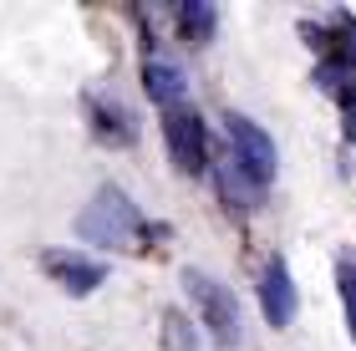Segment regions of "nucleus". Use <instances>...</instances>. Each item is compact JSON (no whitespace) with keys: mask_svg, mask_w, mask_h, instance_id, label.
<instances>
[{"mask_svg":"<svg viewBox=\"0 0 356 351\" xmlns=\"http://www.w3.org/2000/svg\"><path fill=\"white\" fill-rule=\"evenodd\" d=\"M184 285H188V295H193V306H199V316H204V326H209V336H214V346L234 351L239 336H245V316H239L234 291H229L224 280L204 275V270H184Z\"/></svg>","mask_w":356,"mask_h":351,"instance_id":"obj_2","label":"nucleus"},{"mask_svg":"<svg viewBox=\"0 0 356 351\" xmlns=\"http://www.w3.org/2000/svg\"><path fill=\"white\" fill-rule=\"evenodd\" d=\"M224 133H229V142H234V158H239V168L250 173L254 183H270L275 179V163H280V158H275V142H270V133L260 122H250L245 113H224Z\"/></svg>","mask_w":356,"mask_h":351,"instance_id":"obj_4","label":"nucleus"},{"mask_svg":"<svg viewBox=\"0 0 356 351\" xmlns=\"http://www.w3.org/2000/svg\"><path fill=\"white\" fill-rule=\"evenodd\" d=\"M76 234L92 239V245H102V250H138L143 234H148V225H143L138 204L127 199L118 183H102L97 199L76 214Z\"/></svg>","mask_w":356,"mask_h":351,"instance_id":"obj_1","label":"nucleus"},{"mask_svg":"<svg viewBox=\"0 0 356 351\" xmlns=\"http://www.w3.org/2000/svg\"><path fill=\"white\" fill-rule=\"evenodd\" d=\"M173 21L184 26V41H188V46H204V41H214V26H219V15H214V6L184 0V6L173 10Z\"/></svg>","mask_w":356,"mask_h":351,"instance_id":"obj_10","label":"nucleus"},{"mask_svg":"<svg viewBox=\"0 0 356 351\" xmlns=\"http://www.w3.org/2000/svg\"><path fill=\"white\" fill-rule=\"evenodd\" d=\"M163 142H168V158L178 163V173L199 179V173L209 168V127H204V117L193 113V107L163 113Z\"/></svg>","mask_w":356,"mask_h":351,"instance_id":"obj_3","label":"nucleus"},{"mask_svg":"<svg viewBox=\"0 0 356 351\" xmlns=\"http://www.w3.org/2000/svg\"><path fill=\"white\" fill-rule=\"evenodd\" d=\"M336 102H341V113H346V138L356 142V82H351V87H346Z\"/></svg>","mask_w":356,"mask_h":351,"instance_id":"obj_13","label":"nucleus"},{"mask_svg":"<svg viewBox=\"0 0 356 351\" xmlns=\"http://www.w3.org/2000/svg\"><path fill=\"white\" fill-rule=\"evenodd\" d=\"M41 270L61 285V291H72V295H92L97 285L107 280V265L102 260H82V254H72V250H46L41 254Z\"/></svg>","mask_w":356,"mask_h":351,"instance_id":"obj_5","label":"nucleus"},{"mask_svg":"<svg viewBox=\"0 0 356 351\" xmlns=\"http://www.w3.org/2000/svg\"><path fill=\"white\" fill-rule=\"evenodd\" d=\"M214 183H219V194L229 199V209H254V199H260V183L239 168V158H229V163H214Z\"/></svg>","mask_w":356,"mask_h":351,"instance_id":"obj_9","label":"nucleus"},{"mask_svg":"<svg viewBox=\"0 0 356 351\" xmlns=\"http://www.w3.org/2000/svg\"><path fill=\"white\" fill-rule=\"evenodd\" d=\"M143 87H148V97L163 107V113H173V107H188V82H184V72L173 67V61H148L143 67Z\"/></svg>","mask_w":356,"mask_h":351,"instance_id":"obj_8","label":"nucleus"},{"mask_svg":"<svg viewBox=\"0 0 356 351\" xmlns=\"http://www.w3.org/2000/svg\"><path fill=\"white\" fill-rule=\"evenodd\" d=\"M336 291H341V306H346V326H351V341H356V260H336Z\"/></svg>","mask_w":356,"mask_h":351,"instance_id":"obj_12","label":"nucleus"},{"mask_svg":"<svg viewBox=\"0 0 356 351\" xmlns=\"http://www.w3.org/2000/svg\"><path fill=\"white\" fill-rule=\"evenodd\" d=\"M87 117H92V133L102 142H112V148H127V142L138 138V117L127 113V107L107 102V97H92L87 102Z\"/></svg>","mask_w":356,"mask_h":351,"instance_id":"obj_7","label":"nucleus"},{"mask_svg":"<svg viewBox=\"0 0 356 351\" xmlns=\"http://www.w3.org/2000/svg\"><path fill=\"white\" fill-rule=\"evenodd\" d=\"M163 351H199V331L184 311H163Z\"/></svg>","mask_w":356,"mask_h":351,"instance_id":"obj_11","label":"nucleus"},{"mask_svg":"<svg viewBox=\"0 0 356 351\" xmlns=\"http://www.w3.org/2000/svg\"><path fill=\"white\" fill-rule=\"evenodd\" d=\"M260 306H265V321L270 326H290L296 321V280H290L285 260L275 254V260H265V275H260Z\"/></svg>","mask_w":356,"mask_h":351,"instance_id":"obj_6","label":"nucleus"}]
</instances>
